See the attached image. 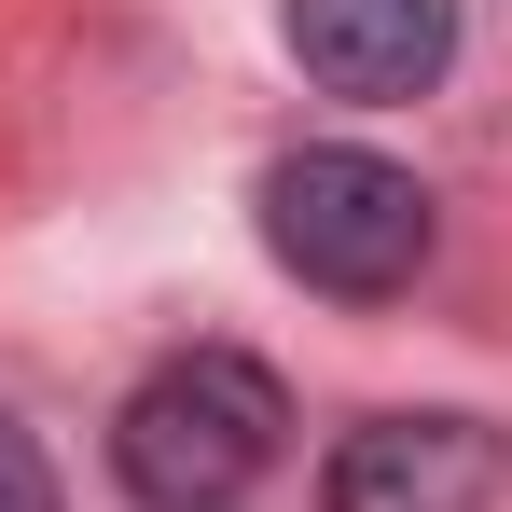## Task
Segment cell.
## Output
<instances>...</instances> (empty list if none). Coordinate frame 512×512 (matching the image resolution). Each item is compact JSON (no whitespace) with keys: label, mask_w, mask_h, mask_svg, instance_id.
<instances>
[{"label":"cell","mask_w":512,"mask_h":512,"mask_svg":"<svg viewBox=\"0 0 512 512\" xmlns=\"http://www.w3.org/2000/svg\"><path fill=\"white\" fill-rule=\"evenodd\" d=\"M277 429H291L277 374L236 360V346H194L167 374H139V402L111 416V471L153 512H222V499H250L277 471Z\"/></svg>","instance_id":"6da1fadb"},{"label":"cell","mask_w":512,"mask_h":512,"mask_svg":"<svg viewBox=\"0 0 512 512\" xmlns=\"http://www.w3.org/2000/svg\"><path fill=\"white\" fill-rule=\"evenodd\" d=\"M263 250L291 263L305 291H333V305H388L429 263V194H416V167H388L360 139L277 153L263 167Z\"/></svg>","instance_id":"7a4b0ae2"},{"label":"cell","mask_w":512,"mask_h":512,"mask_svg":"<svg viewBox=\"0 0 512 512\" xmlns=\"http://www.w3.org/2000/svg\"><path fill=\"white\" fill-rule=\"evenodd\" d=\"M485 499H499V429L485 416H374L319 471V512H485Z\"/></svg>","instance_id":"3957f363"},{"label":"cell","mask_w":512,"mask_h":512,"mask_svg":"<svg viewBox=\"0 0 512 512\" xmlns=\"http://www.w3.org/2000/svg\"><path fill=\"white\" fill-rule=\"evenodd\" d=\"M291 56L360 111H402L457 56V0H291Z\"/></svg>","instance_id":"277c9868"},{"label":"cell","mask_w":512,"mask_h":512,"mask_svg":"<svg viewBox=\"0 0 512 512\" xmlns=\"http://www.w3.org/2000/svg\"><path fill=\"white\" fill-rule=\"evenodd\" d=\"M0 512H56V471H42V443L0 416Z\"/></svg>","instance_id":"5b68a950"}]
</instances>
